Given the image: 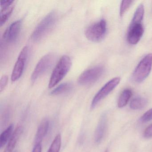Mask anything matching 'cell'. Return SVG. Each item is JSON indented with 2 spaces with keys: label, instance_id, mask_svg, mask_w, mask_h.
<instances>
[{
  "label": "cell",
  "instance_id": "obj_1",
  "mask_svg": "<svg viewBox=\"0 0 152 152\" xmlns=\"http://www.w3.org/2000/svg\"><path fill=\"white\" fill-rule=\"evenodd\" d=\"M57 15L55 11H51L43 18L37 26L31 35V39L34 41H39L45 37L56 23Z\"/></svg>",
  "mask_w": 152,
  "mask_h": 152
},
{
  "label": "cell",
  "instance_id": "obj_2",
  "mask_svg": "<svg viewBox=\"0 0 152 152\" xmlns=\"http://www.w3.org/2000/svg\"><path fill=\"white\" fill-rule=\"evenodd\" d=\"M72 61L68 56L61 57L51 75L48 87L51 88L58 84L66 75L71 68Z\"/></svg>",
  "mask_w": 152,
  "mask_h": 152
},
{
  "label": "cell",
  "instance_id": "obj_3",
  "mask_svg": "<svg viewBox=\"0 0 152 152\" xmlns=\"http://www.w3.org/2000/svg\"><path fill=\"white\" fill-rule=\"evenodd\" d=\"M152 67V54L145 56L135 68L132 79L136 83L144 81L150 73Z\"/></svg>",
  "mask_w": 152,
  "mask_h": 152
},
{
  "label": "cell",
  "instance_id": "obj_4",
  "mask_svg": "<svg viewBox=\"0 0 152 152\" xmlns=\"http://www.w3.org/2000/svg\"><path fill=\"white\" fill-rule=\"evenodd\" d=\"M107 30L106 22L102 19L88 26L85 31V34L89 40L93 42H99L105 36Z\"/></svg>",
  "mask_w": 152,
  "mask_h": 152
},
{
  "label": "cell",
  "instance_id": "obj_5",
  "mask_svg": "<svg viewBox=\"0 0 152 152\" xmlns=\"http://www.w3.org/2000/svg\"><path fill=\"white\" fill-rule=\"evenodd\" d=\"M56 59V56L53 53H49L43 57L39 61L34 70L31 80L34 83L38 78L48 72L52 66Z\"/></svg>",
  "mask_w": 152,
  "mask_h": 152
},
{
  "label": "cell",
  "instance_id": "obj_6",
  "mask_svg": "<svg viewBox=\"0 0 152 152\" xmlns=\"http://www.w3.org/2000/svg\"><path fill=\"white\" fill-rule=\"evenodd\" d=\"M104 72V68L98 66L83 72L78 78V83L82 85H88L95 83L101 77Z\"/></svg>",
  "mask_w": 152,
  "mask_h": 152
},
{
  "label": "cell",
  "instance_id": "obj_7",
  "mask_svg": "<svg viewBox=\"0 0 152 152\" xmlns=\"http://www.w3.org/2000/svg\"><path fill=\"white\" fill-rule=\"evenodd\" d=\"M121 81L120 77H115L107 82L96 93L92 99L91 104V108H95L97 105L107 96H108L110 92H112L119 84Z\"/></svg>",
  "mask_w": 152,
  "mask_h": 152
},
{
  "label": "cell",
  "instance_id": "obj_8",
  "mask_svg": "<svg viewBox=\"0 0 152 152\" xmlns=\"http://www.w3.org/2000/svg\"><path fill=\"white\" fill-rule=\"evenodd\" d=\"M28 52L29 49L27 46L25 47L21 50L12 72L11 76L12 81H16L22 76L28 57Z\"/></svg>",
  "mask_w": 152,
  "mask_h": 152
},
{
  "label": "cell",
  "instance_id": "obj_9",
  "mask_svg": "<svg viewBox=\"0 0 152 152\" xmlns=\"http://www.w3.org/2000/svg\"><path fill=\"white\" fill-rule=\"evenodd\" d=\"M144 33V28L142 23H131L128 30L127 40L131 45L138 43Z\"/></svg>",
  "mask_w": 152,
  "mask_h": 152
},
{
  "label": "cell",
  "instance_id": "obj_10",
  "mask_svg": "<svg viewBox=\"0 0 152 152\" xmlns=\"http://www.w3.org/2000/svg\"><path fill=\"white\" fill-rule=\"evenodd\" d=\"M22 26L21 20H18L13 23L7 29L4 34V39L9 42L15 41L19 35Z\"/></svg>",
  "mask_w": 152,
  "mask_h": 152
},
{
  "label": "cell",
  "instance_id": "obj_11",
  "mask_svg": "<svg viewBox=\"0 0 152 152\" xmlns=\"http://www.w3.org/2000/svg\"><path fill=\"white\" fill-rule=\"evenodd\" d=\"M107 124V115L106 113H103L99 118L96 129L95 131L94 140L97 144L102 141L104 136Z\"/></svg>",
  "mask_w": 152,
  "mask_h": 152
},
{
  "label": "cell",
  "instance_id": "obj_12",
  "mask_svg": "<svg viewBox=\"0 0 152 152\" xmlns=\"http://www.w3.org/2000/svg\"><path fill=\"white\" fill-rule=\"evenodd\" d=\"M23 128L22 126H19L17 127L12 134L11 137L7 145L5 148L4 152H13L23 133Z\"/></svg>",
  "mask_w": 152,
  "mask_h": 152
},
{
  "label": "cell",
  "instance_id": "obj_13",
  "mask_svg": "<svg viewBox=\"0 0 152 152\" xmlns=\"http://www.w3.org/2000/svg\"><path fill=\"white\" fill-rule=\"evenodd\" d=\"M49 128V122L48 120L47 119L42 120L36 132L35 140H34L35 144H42V140L45 137L48 131Z\"/></svg>",
  "mask_w": 152,
  "mask_h": 152
},
{
  "label": "cell",
  "instance_id": "obj_14",
  "mask_svg": "<svg viewBox=\"0 0 152 152\" xmlns=\"http://www.w3.org/2000/svg\"><path fill=\"white\" fill-rule=\"evenodd\" d=\"M132 96V91L129 89H126L122 92L118 99L117 106L119 108L125 107Z\"/></svg>",
  "mask_w": 152,
  "mask_h": 152
},
{
  "label": "cell",
  "instance_id": "obj_15",
  "mask_svg": "<svg viewBox=\"0 0 152 152\" xmlns=\"http://www.w3.org/2000/svg\"><path fill=\"white\" fill-rule=\"evenodd\" d=\"M148 101L146 99L141 97H137L131 101L130 107L132 110H140L145 107Z\"/></svg>",
  "mask_w": 152,
  "mask_h": 152
},
{
  "label": "cell",
  "instance_id": "obj_16",
  "mask_svg": "<svg viewBox=\"0 0 152 152\" xmlns=\"http://www.w3.org/2000/svg\"><path fill=\"white\" fill-rule=\"evenodd\" d=\"M14 129V125L11 124L1 133L0 136V147L2 148L7 144L10 137L12 136Z\"/></svg>",
  "mask_w": 152,
  "mask_h": 152
},
{
  "label": "cell",
  "instance_id": "obj_17",
  "mask_svg": "<svg viewBox=\"0 0 152 152\" xmlns=\"http://www.w3.org/2000/svg\"><path fill=\"white\" fill-rule=\"evenodd\" d=\"M73 85L70 83H65L57 87L50 92L51 95H58L69 92L72 88Z\"/></svg>",
  "mask_w": 152,
  "mask_h": 152
},
{
  "label": "cell",
  "instance_id": "obj_18",
  "mask_svg": "<svg viewBox=\"0 0 152 152\" xmlns=\"http://www.w3.org/2000/svg\"><path fill=\"white\" fill-rule=\"evenodd\" d=\"M62 143V138L60 134L55 137L48 152H59Z\"/></svg>",
  "mask_w": 152,
  "mask_h": 152
},
{
  "label": "cell",
  "instance_id": "obj_19",
  "mask_svg": "<svg viewBox=\"0 0 152 152\" xmlns=\"http://www.w3.org/2000/svg\"><path fill=\"white\" fill-rule=\"evenodd\" d=\"M134 2L133 1H122L120 6V15L121 17L123 16L127 10L129 9L131 6Z\"/></svg>",
  "mask_w": 152,
  "mask_h": 152
},
{
  "label": "cell",
  "instance_id": "obj_20",
  "mask_svg": "<svg viewBox=\"0 0 152 152\" xmlns=\"http://www.w3.org/2000/svg\"><path fill=\"white\" fill-rule=\"evenodd\" d=\"M13 10V7L10 8L8 11L6 12H1V19H0V25L1 26H2L3 24L5 23L7 20L8 19L9 17L11 15Z\"/></svg>",
  "mask_w": 152,
  "mask_h": 152
},
{
  "label": "cell",
  "instance_id": "obj_21",
  "mask_svg": "<svg viewBox=\"0 0 152 152\" xmlns=\"http://www.w3.org/2000/svg\"><path fill=\"white\" fill-rule=\"evenodd\" d=\"M152 120V108L145 112L140 117V121L142 123L148 122Z\"/></svg>",
  "mask_w": 152,
  "mask_h": 152
},
{
  "label": "cell",
  "instance_id": "obj_22",
  "mask_svg": "<svg viewBox=\"0 0 152 152\" xmlns=\"http://www.w3.org/2000/svg\"><path fill=\"white\" fill-rule=\"evenodd\" d=\"M13 2H14L13 1H7V0L1 1V12L7 10V9L11 6Z\"/></svg>",
  "mask_w": 152,
  "mask_h": 152
},
{
  "label": "cell",
  "instance_id": "obj_23",
  "mask_svg": "<svg viewBox=\"0 0 152 152\" xmlns=\"http://www.w3.org/2000/svg\"><path fill=\"white\" fill-rule=\"evenodd\" d=\"M144 137L145 138H150L152 137V124L148 126L144 131L143 133Z\"/></svg>",
  "mask_w": 152,
  "mask_h": 152
},
{
  "label": "cell",
  "instance_id": "obj_24",
  "mask_svg": "<svg viewBox=\"0 0 152 152\" xmlns=\"http://www.w3.org/2000/svg\"><path fill=\"white\" fill-rule=\"evenodd\" d=\"M8 77L6 75L2 76L0 81V91L1 92L7 86L8 82Z\"/></svg>",
  "mask_w": 152,
  "mask_h": 152
},
{
  "label": "cell",
  "instance_id": "obj_25",
  "mask_svg": "<svg viewBox=\"0 0 152 152\" xmlns=\"http://www.w3.org/2000/svg\"><path fill=\"white\" fill-rule=\"evenodd\" d=\"M42 144H34V147L33 148L32 152H42Z\"/></svg>",
  "mask_w": 152,
  "mask_h": 152
},
{
  "label": "cell",
  "instance_id": "obj_26",
  "mask_svg": "<svg viewBox=\"0 0 152 152\" xmlns=\"http://www.w3.org/2000/svg\"><path fill=\"white\" fill-rule=\"evenodd\" d=\"M104 152H108V149H107Z\"/></svg>",
  "mask_w": 152,
  "mask_h": 152
}]
</instances>
